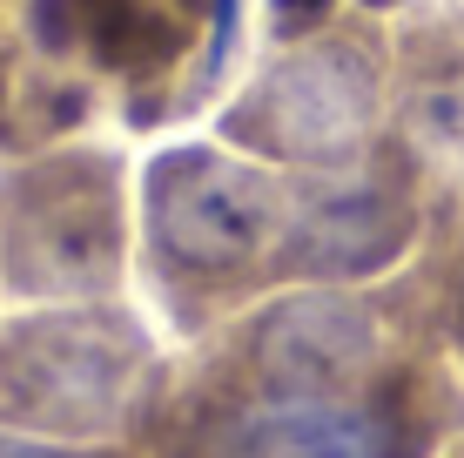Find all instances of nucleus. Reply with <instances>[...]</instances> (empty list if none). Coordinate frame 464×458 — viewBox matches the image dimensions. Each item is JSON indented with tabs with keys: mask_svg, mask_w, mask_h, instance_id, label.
I'll list each match as a JSON object with an SVG mask.
<instances>
[{
	"mask_svg": "<svg viewBox=\"0 0 464 458\" xmlns=\"http://www.w3.org/2000/svg\"><path fill=\"white\" fill-rule=\"evenodd\" d=\"M451 458H464V445H458V452H451Z\"/></svg>",
	"mask_w": 464,
	"mask_h": 458,
	"instance_id": "11",
	"label": "nucleus"
},
{
	"mask_svg": "<svg viewBox=\"0 0 464 458\" xmlns=\"http://www.w3.org/2000/svg\"><path fill=\"white\" fill-rule=\"evenodd\" d=\"M324 7H330V0H276V27H283V34H303V27L324 21Z\"/></svg>",
	"mask_w": 464,
	"mask_h": 458,
	"instance_id": "9",
	"label": "nucleus"
},
{
	"mask_svg": "<svg viewBox=\"0 0 464 458\" xmlns=\"http://www.w3.org/2000/svg\"><path fill=\"white\" fill-rule=\"evenodd\" d=\"M444 324H451V344L464 357V243H458V263H451V290H444Z\"/></svg>",
	"mask_w": 464,
	"mask_h": 458,
	"instance_id": "8",
	"label": "nucleus"
},
{
	"mask_svg": "<svg viewBox=\"0 0 464 458\" xmlns=\"http://www.w3.org/2000/svg\"><path fill=\"white\" fill-rule=\"evenodd\" d=\"M397 149L430 176H464V27H430L397 61Z\"/></svg>",
	"mask_w": 464,
	"mask_h": 458,
	"instance_id": "7",
	"label": "nucleus"
},
{
	"mask_svg": "<svg viewBox=\"0 0 464 458\" xmlns=\"http://www.w3.org/2000/svg\"><path fill=\"white\" fill-rule=\"evenodd\" d=\"M383 115V54L371 34H324L296 47L290 61L263 74L249 88L243 108H229L222 135L249 141L283 162L310 169H343L357 155H371Z\"/></svg>",
	"mask_w": 464,
	"mask_h": 458,
	"instance_id": "2",
	"label": "nucleus"
},
{
	"mask_svg": "<svg viewBox=\"0 0 464 458\" xmlns=\"http://www.w3.org/2000/svg\"><path fill=\"white\" fill-rule=\"evenodd\" d=\"M418 162L397 155H357L343 169H316L290 189V236L283 263L296 277H377L418 243Z\"/></svg>",
	"mask_w": 464,
	"mask_h": 458,
	"instance_id": "5",
	"label": "nucleus"
},
{
	"mask_svg": "<svg viewBox=\"0 0 464 458\" xmlns=\"http://www.w3.org/2000/svg\"><path fill=\"white\" fill-rule=\"evenodd\" d=\"M115 169L61 155L7 182L0 196V257L14 290H108L115 283Z\"/></svg>",
	"mask_w": 464,
	"mask_h": 458,
	"instance_id": "4",
	"label": "nucleus"
},
{
	"mask_svg": "<svg viewBox=\"0 0 464 458\" xmlns=\"http://www.w3.org/2000/svg\"><path fill=\"white\" fill-rule=\"evenodd\" d=\"M149 236L182 277H243L290 236V189L216 149H175L149 176Z\"/></svg>",
	"mask_w": 464,
	"mask_h": 458,
	"instance_id": "3",
	"label": "nucleus"
},
{
	"mask_svg": "<svg viewBox=\"0 0 464 458\" xmlns=\"http://www.w3.org/2000/svg\"><path fill=\"white\" fill-rule=\"evenodd\" d=\"M0 458H61V452H34V445H0Z\"/></svg>",
	"mask_w": 464,
	"mask_h": 458,
	"instance_id": "10",
	"label": "nucleus"
},
{
	"mask_svg": "<svg viewBox=\"0 0 464 458\" xmlns=\"http://www.w3.org/2000/svg\"><path fill=\"white\" fill-rule=\"evenodd\" d=\"M141 337L121 317H41L0 344V404L27 424H102L121 412Z\"/></svg>",
	"mask_w": 464,
	"mask_h": 458,
	"instance_id": "6",
	"label": "nucleus"
},
{
	"mask_svg": "<svg viewBox=\"0 0 464 458\" xmlns=\"http://www.w3.org/2000/svg\"><path fill=\"white\" fill-rule=\"evenodd\" d=\"M438 404L411 377L371 371L343 385H276L209 432V458H424Z\"/></svg>",
	"mask_w": 464,
	"mask_h": 458,
	"instance_id": "1",
	"label": "nucleus"
}]
</instances>
